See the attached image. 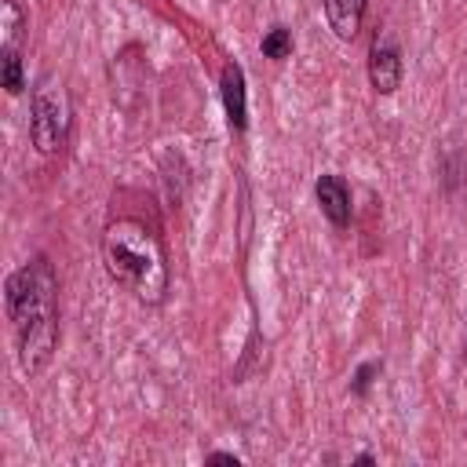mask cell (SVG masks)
I'll list each match as a JSON object with an SVG mask.
<instances>
[{
	"instance_id": "6da1fadb",
	"label": "cell",
	"mask_w": 467,
	"mask_h": 467,
	"mask_svg": "<svg viewBox=\"0 0 467 467\" xmlns=\"http://www.w3.org/2000/svg\"><path fill=\"white\" fill-rule=\"evenodd\" d=\"M7 321L18 339V365L26 376H40L58 343V281L44 255L22 263L4 285Z\"/></svg>"
},
{
	"instance_id": "7a4b0ae2",
	"label": "cell",
	"mask_w": 467,
	"mask_h": 467,
	"mask_svg": "<svg viewBox=\"0 0 467 467\" xmlns=\"http://www.w3.org/2000/svg\"><path fill=\"white\" fill-rule=\"evenodd\" d=\"M106 274L142 306H161L168 296V255L164 241L142 219H113L102 230Z\"/></svg>"
},
{
	"instance_id": "3957f363",
	"label": "cell",
	"mask_w": 467,
	"mask_h": 467,
	"mask_svg": "<svg viewBox=\"0 0 467 467\" xmlns=\"http://www.w3.org/2000/svg\"><path fill=\"white\" fill-rule=\"evenodd\" d=\"M73 102L55 73H44L29 91V142L40 157H55L66 146Z\"/></svg>"
},
{
	"instance_id": "277c9868",
	"label": "cell",
	"mask_w": 467,
	"mask_h": 467,
	"mask_svg": "<svg viewBox=\"0 0 467 467\" xmlns=\"http://www.w3.org/2000/svg\"><path fill=\"white\" fill-rule=\"evenodd\" d=\"M401 77H405V62L390 29H376L368 47V84L376 88V95H394L401 88Z\"/></svg>"
},
{
	"instance_id": "5b68a950",
	"label": "cell",
	"mask_w": 467,
	"mask_h": 467,
	"mask_svg": "<svg viewBox=\"0 0 467 467\" xmlns=\"http://www.w3.org/2000/svg\"><path fill=\"white\" fill-rule=\"evenodd\" d=\"M314 197H317V204H321V212H325V219L332 226L343 230L350 223V190H347V182L339 175H321L314 182Z\"/></svg>"
},
{
	"instance_id": "8992f818",
	"label": "cell",
	"mask_w": 467,
	"mask_h": 467,
	"mask_svg": "<svg viewBox=\"0 0 467 467\" xmlns=\"http://www.w3.org/2000/svg\"><path fill=\"white\" fill-rule=\"evenodd\" d=\"M365 18V0H325V22L336 40H354Z\"/></svg>"
},
{
	"instance_id": "52a82bcc",
	"label": "cell",
	"mask_w": 467,
	"mask_h": 467,
	"mask_svg": "<svg viewBox=\"0 0 467 467\" xmlns=\"http://www.w3.org/2000/svg\"><path fill=\"white\" fill-rule=\"evenodd\" d=\"M223 106H226V120L234 131L244 128V117H248V106H244V73L237 62H226L223 69Z\"/></svg>"
},
{
	"instance_id": "ba28073f",
	"label": "cell",
	"mask_w": 467,
	"mask_h": 467,
	"mask_svg": "<svg viewBox=\"0 0 467 467\" xmlns=\"http://www.w3.org/2000/svg\"><path fill=\"white\" fill-rule=\"evenodd\" d=\"M22 33H26V11L18 0H4L0 4V36H4V47H15L22 51Z\"/></svg>"
},
{
	"instance_id": "9c48e42d",
	"label": "cell",
	"mask_w": 467,
	"mask_h": 467,
	"mask_svg": "<svg viewBox=\"0 0 467 467\" xmlns=\"http://www.w3.org/2000/svg\"><path fill=\"white\" fill-rule=\"evenodd\" d=\"M0 84L7 95H18L26 88V73H22V51L15 47H0Z\"/></svg>"
},
{
	"instance_id": "30bf717a",
	"label": "cell",
	"mask_w": 467,
	"mask_h": 467,
	"mask_svg": "<svg viewBox=\"0 0 467 467\" xmlns=\"http://www.w3.org/2000/svg\"><path fill=\"white\" fill-rule=\"evenodd\" d=\"M259 51H263L266 58H274V62L288 58V55H292V33H288L285 26H270V29L263 33V40H259Z\"/></svg>"
},
{
	"instance_id": "8fae6325",
	"label": "cell",
	"mask_w": 467,
	"mask_h": 467,
	"mask_svg": "<svg viewBox=\"0 0 467 467\" xmlns=\"http://www.w3.org/2000/svg\"><path fill=\"white\" fill-rule=\"evenodd\" d=\"M379 368H383L379 361H365V365L358 368V376H354V383H350V390H354V394H365V390H368V383H372V376H376Z\"/></svg>"
},
{
	"instance_id": "7c38bea8",
	"label": "cell",
	"mask_w": 467,
	"mask_h": 467,
	"mask_svg": "<svg viewBox=\"0 0 467 467\" xmlns=\"http://www.w3.org/2000/svg\"><path fill=\"white\" fill-rule=\"evenodd\" d=\"M208 463H234V467H237L241 460H237L234 452H208Z\"/></svg>"
}]
</instances>
